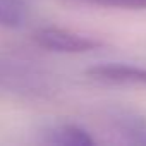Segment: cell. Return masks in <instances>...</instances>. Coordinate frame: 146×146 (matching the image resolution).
<instances>
[{
	"instance_id": "obj_2",
	"label": "cell",
	"mask_w": 146,
	"mask_h": 146,
	"mask_svg": "<svg viewBox=\"0 0 146 146\" xmlns=\"http://www.w3.org/2000/svg\"><path fill=\"white\" fill-rule=\"evenodd\" d=\"M108 129L122 144L146 146V117L129 108H112L107 112Z\"/></svg>"
},
{
	"instance_id": "obj_6",
	"label": "cell",
	"mask_w": 146,
	"mask_h": 146,
	"mask_svg": "<svg viewBox=\"0 0 146 146\" xmlns=\"http://www.w3.org/2000/svg\"><path fill=\"white\" fill-rule=\"evenodd\" d=\"M28 0H0V26L21 28L28 19Z\"/></svg>"
},
{
	"instance_id": "obj_4",
	"label": "cell",
	"mask_w": 146,
	"mask_h": 146,
	"mask_svg": "<svg viewBox=\"0 0 146 146\" xmlns=\"http://www.w3.org/2000/svg\"><path fill=\"white\" fill-rule=\"evenodd\" d=\"M43 86L41 78L24 65L0 60V90L16 93H36Z\"/></svg>"
},
{
	"instance_id": "obj_1",
	"label": "cell",
	"mask_w": 146,
	"mask_h": 146,
	"mask_svg": "<svg viewBox=\"0 0 146 146\" xmlns=\"http://www.w3.org/2000/svg\"><path fill=\"white\" fill-rule=\"evenodd\" d=\"M33 40L38 46L57 53H86L102 46V41L91 36L58 26L38 28L33 33Z\"/></svg>"
},
{
	"instance_id": "obj_3",
	"label": "cell",
	"mask_w": 146,
	"mask_h": 146,
	"mask_svg": "<svg viewBox=\"0 0 146 146\" xmlns=\"http://www.w3.org/2000/svg\"><path fill=\"white\" fill-rule=\"evenodd\" d=\"M86 76L93 81L105 84H129L146 86V67L131 64H100L86 70Z\"/></svg>"
},
{
	"instance_id": "obj_7",
	"label": "cell",
	"mask_w": 146,
	"mask_h": 146,
	"mask_svg": "<svg viewBox=\"0 0 146 146\" xmlns=\"http://www.w3.org/2000/svg\"><path fill=\"white\" fill-rule=\"evenodd\" d=\"M72 4H84L96 7H119V9H146V0H67Z\"/></svg>"
},
{
	"instance_id": "obj_5",
	"label": "cell",
	"mask_w": 146,
	"mask_h": 146,
	"mask_svg": "<svg viewBox=\"0 0 146 146\" xmlns=\"http://www.w3.org/2000/svg\"><path fill=\"white\" fill-rule=\"evenodd\" d=\"M45 143L55 146H91L95 139L78 124H57L45 132Z\"/></svg>"
}]
</instances>
